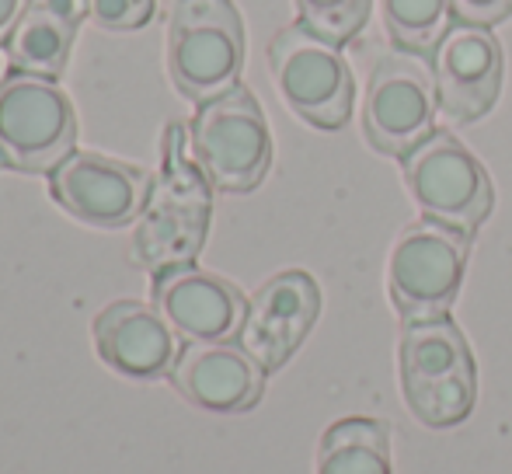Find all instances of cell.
Returning a JSON list of instances; mask_svg holds the SVG:
<instances>
[{
  "instance_id": "1",
  "label": "cell",
  "mask_w": 512,
  "mask_h": 474,
  "mask_svg": "<svg viewBox=\"0 0 512 474\" xmlns=\"http://www.w3.org/2000/svg\"><path fill=\"white\" fill-rule=\"evenodd\" d=\"M213 185L189 157V133L168 126L161 140V171L150 182V196L133 231V262L161 276L178 265H192L206 244Z\"/></svg>"
},
{
  "instance_id": "2",
  "label": "cell",
  "mask_w": 512,
  "mask_h": 474,
  "mask_svg": "<svg viewBox=\"0 0 512 474\" xmlns=\"http://www.w3.org/2000/svg\"><path fill=\"white\" fill-rule=\"evenodd\" d=\"M244 21L234 0H175L168 18V70L189 102L206 105L237 88Z\"/></svg>"
},
{
  "instance_id": "3",
  "label": "cell",
  "mask_w": 512,
  "mask_h": 474,
  "mask_svg": "<svg viewBox=\"0 0 512 474\" xmlns=\"http://www.w3.org/2000/svg\"><path fill=\"white\" fill-rule=\"evenodd\" d=\"M401 387L415 419L432 429H450L471 415L478 398V373L471 346L453 318L405 325Z\"/></svg>"
},
{
  "instance_id": "4",
  "label": "cell",
  "mask_w": 512,
  "mask_h": 474,
  "mask_svg": "<svg viewBox=\"0 0 512 474\" xmlns=\"http://www.w3.org/2000/svg\"><path fill=\"white\" fill-rule=\"evenodd\" d=\"M77 147V116L56 81L11 74L0 81V161L25 175H49Z\"/></svg>"
},
{
  "instance_id": "5",
  "label": "cell",
  "mask_w": 512,
  "mask_h": 474,
  "mask_svg": "<svg viewBox=\"0 0 512 474\" xmlns=\"http://www.w3.org/2000/svg\"><path fill=\"white\" fill-rule=\"evenodd\" d=\"M189 147L209 185L220 192H251L272 164L269 122L258 98L241 84L199 105Z\"/></svg>"
},
{
  "instance_id": "6",
  "label": "cell",
  "mask_w": 512,
  "mask_h": 474,
  "mask_svg": "<svg viewBox=\"0 0 512 474\" xmlns=\"http://www.w3.org/2000/svg\"><path fill=\"white\" fill-rule=\"evenodd\" d=\"M269 70L283 102L317 129H342L352 116V70L335 42L307 25H286L269 42Z\"/></svg>"
},
{
  "instance_id": "7",
  "label": "cell",
  "mask_w": 512,
  "mask_h": 474,
  "mask_svg": "<svg viewBox=\"0 0 512 474\" xmlns=\"http://www.w3.org/2000/svg\"><path fill=\"white\" fill-rule=\"evenodd\" d=\"M467 251H471V234L429 217L411 224L398 237L387 283H391V300L405 325L446 318L464 283Z\"/></svg>"
},
{
  "instance_id": "8",
  "label": "cell",
  "mask_w": 512,
  "mask_h": 474,
  "mask_svg": "<svg viewBox=\"0 0 512 474\" xmlns=\"http://www.w3.org/2000/svg\"><path fill=\"white\" fill-rule=\"evenodd\" d=\"M405 178L418 210L446 227L474 234L492 213V178L450 129H436L411 150L405 157Z\"/></svg>"
},
{
  "instance_id": "9",
  "label": "cell",
  "mask_w": 512,
  "mask_h": 474,
  "mask_svg": "<svg viewBox=\"0 0 512 474\" xmlns=\"http://www.w3.org/2000/svg\"><path fill=\"white\" fill-rule=\"evenodd\" d=\"M436 74L429 60L394 46L377 60L363 105L366 140L387 157H405L436 129Z\"/></svg>"
},
{
  "instance_id": "10",
  "label": "cell",
  "mask_w": 512,
  "mask_h": 474,
  "mask_svg": "<svg viewBox=\"0 0 512 474\" xmlns=\"http://www.w3.org/2000/svg\"><path fill=\"white\" fill-rule=\"evenodd\" d=\"M49 192L81 224L115 231L140 220L150 196V175L119 157L74 150L60 168L49 171Z\"/></svg>"
},
{
  "instance_id": "11",
  "label": "cell",
  "mask_w": 512,
  "mask_h": 474,
  "mask_svg": "<svg viewBox=\"0 0 512 474\" xmlns=\"http://www.w3.org/2000/svg\"><path fill=\"white\" fill-rule=\"evenodd\" d=\"M439 112L457 126L488 116L502 91V46L492 28L453 21L432 53Z\"/></svg>"
},
{
  "instance_id": "12",
  "label": "cell",
  "mask_w": 512,
  "mask_h": 474,
  "mask_svg": "<svg viewBox=\"0 0 512 474\" xmlns=\"http://www.w3.org/2000/svg\"><path fill=\"white\" fill-rule=\"evenodd\" d=\"M317 314H321V290L314 276H307L304 269L279 272L251 297L237 339L265 373L279 370L307 339Z\"/></svg>"
},
{
  "instance_id": "13",
  "label": "cell",
  "mask_w": 512,
  "mask_h": 474,
  "mask_svg": "<svg viewBox=\"0 0 512 474\" xmlns=\"http://www.w3.org/2000/svg\"><path fill=\"white\" fill-rule=\"evenodd\" d=\"M154 307L189 342H230L241 335L244 293L216 272L178 265L154 276Z\"/></svg>"
},
{
  "instance_id": "14",
  "label": "cell",
  "mask_w": 512,
  "mask_h": 474,
  "mask_svg": "<svg viewBox=\"0 0 512 474\" xmlns=\"http://www.w3.org/2000/svg\"><path fill=\"white\" fill-rule=\"evenodd\" d=\"M171 384L206 412L234 415L258 405L265 370L248 349L234 342H185L171 366Z\"/></svg>"
},
{
  "instance_id": "15",
  "label": "cell",
  "mask_w": 512,
  "mask_h": 474,
  "mask_svg": "<svg viewBox=\"0 0 512 474\" xmlns=\"http://www.w3.org/2000/svg\"><path fill=\"white\" fill-rule=\"evenodd\" d=\"M95 349L115 373L133 380H157L178 359L175 328L157 307L140 300H115L95 318Z\"/></svg>"
},
{
  "instance_id": "16",
  "label": "cell",
  "mask_w": 512,
  "mask_h": 474,
  "mask_svg": "<svg viewBox=\"0 0 512 474\" xmlns=\"http://www.w3.org/2000/svg\"><path fill=\"white\" fill-rule=\"evenodd\" d=\"M88 14V0H28L18 28L7 42L11 70L56 81L67 67L70 49H74V39Z\"/></svg>"
},
{
  "instance_id": "17",
  "label": "cell",
  "mask_w": 512,
  "mask_h": 474,
  "mask_svg": "<svg viewBox=\"0 0 512 474\" xmlns=\"http://www.w3.org/2000/svg\"><path fill=\"white\" fill-rule=\"evenodd\" d=\"M317 474H391L387 426L373 419H342L324 433Z\"/></svg>"
},
{
  "instance_id": "18",
  "label": "cell",
  "mask_w": 512,
  "mask_h": 474,
  "mask_svg": "<svg viewBox=\"0 0 512 474\" xmlns=\"http://www.w3.org/2000/svg\"><path fill=\"white\" fill-rule=\"evenodd\" d=\"M380 18L394 46L429 56L450 32L453 0H380Z\"/></svg>"
},
{
  "instance_id": "19",
  "label": "cell",
  "mask_w": 512,
  "mask_h": 474,
  "mask_svg": "<svg viewBox=\"0 0 512 474\" xmlns=\"http://www.w3.org/2000/svg\"><path fill=\"white\" fill-rule=\"evenodd\" d=\"M370 7L373 0H297L300 25L335 46H345L363 32L370 21Z\"/></svg>"
},
{
  "instance_id": "20",
  "label": "cell",
  "mask_w": 512,
  "mask_h": 474,
  "mask_svg": "<svg viewBox=\"0 0 512 474\" xmlns=\"http://www.w3.org/2000/svg\"><path fill=\"white\" fill-rule=\"evenodd\" d=\"M88 7L105 32H133L154 18V0H88Z\"/></svg>"
},
{
  "instance_id": "21",
  "label": "cell",
  "mask_w": 512,
  "mask_h": 474,
  "mask_svg": "<svg viewBox=\"0 0 512 474\" xmlns=\"http://www.w3.org/2000/svg\"><path fill=\"white\" fill-rule=\"evenodd\" d=\"M453 14H457V21L492 28L512 14V0H453Z\"/></svg>"
},
{
  "instance_id": "22",
  "label": "cell",
  "mask_w": 512,
  "mask_h": 474,
  "mask_svg": "<svg viewBox=\"0 0 512 474\" xmlns=\"http://www.w3.org/2000/svg\"><path fill=\"white\" fill-rule=\"evenodd\" d=\"M28 0H0V46H7L14 35V28H18L21 14H25Z\"/></svg>"
}]
</instances>
